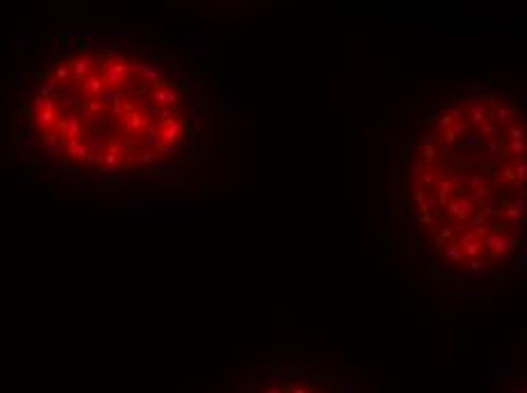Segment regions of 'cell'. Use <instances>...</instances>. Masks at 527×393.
Wrapping results in <instances>:
<instances>
[{
  "instance_id": "6da1fadb",
  "label": "cell",
  "mask_w": 527,
  "mask_h": 393,
  "mask_svg": "<svg viewBox=\"0 0 527 393\" xmlns=\"http://www.w3.org/2000/svg\"><path fill=\"white\" fill-rule=\"evenodd\" d=\"M395 243L434 284L486 293L527 261V95L507 82L407 107L389 157Z\"/></svg>"
},
{
  "instance_id": "7a4b0ae2",
  "label": "cell",
  "mask_w": 527,
  "mask_h": 393,
  "mask_svg": "<svg viewBox=\"0 0 527 393\" xmlns=\"http://www.w3.org/2000/svg\"><path fill=\"white\" fill-rule=\"evenodd\" d=\"M32 148L62 173L139 182L184 173L202 143L194 82L121 41L66 39L34 64L23 98Z\"/></svg>"
},
{
  "instance_id": "3957f363",
  "label": "cell",
  "mask_w": 527,
  "mask_h": 393,
  "mask_svg": "<svg viewBox=\"0 0 527 393\" xmlns=\"http://www.w3.org/2000/svg\"><path fill=\"white\" fill-rule=\"evenodd\" d=\"M250 393H346L341 384L332 382L327 375H307V373H289V375L268 377L257 384Z\"/></svg>"
},
{
  "instance_id": "277c9868",
  "label": "cell",
  "mask_w": 527,
  "mask_h": 393,
  "mask_svg": "<svg viewBox=\"0 0 527 393\" xmlns=\"http://www.w3.org/2000/svg\"><path fill=\"white\" fill-rule=\"evenodd\" d=\"M493 393H527V359L516 361L505 373H498Z\"/></svg>"
}]
</instances>
